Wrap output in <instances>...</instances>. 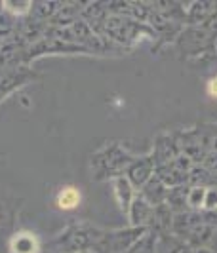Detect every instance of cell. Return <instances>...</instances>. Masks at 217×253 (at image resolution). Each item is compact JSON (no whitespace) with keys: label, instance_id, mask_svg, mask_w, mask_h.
<instances>
[{"label":"cell","instance_id":"277c9868","mask_svg":"<svg viewBox=\"0 0 217 253\" xmlns=\"http://www.w3.org/2000/svg\"><path fill=\"white\" fill-rule=\"evenodd\" d=\"M204 196H206V189H192L191 194H189V202L191 206L194 208H200V206H204Z\"/></svg>","mask_w":217,"mask_h":253},{"label":"cell","instance_id":"8992f818","mask_svg":"<svg viewBox=\"0 0 217 253\" xmlns=\"http://www.w3.org/2000/svg\"><path fill=\"white\" fill-rule=\"evenodd\" d=\"M206 91H208V95H210V97L217 99V76H214V78H210V80H208V84H206Z\"/></svg>","mask_w":217,"mask_h":253},{"label":"cell","instance_id":"5b68a950","mask_svg":"<svg viewBox=\"0 0 217 253\" xmlns=\"http://www.w3.org/2000/svg\"><path fill=\"white\" fill-rule=\"evenodd\" d=\"M217 206V190L216 189H206L204 206L202 208H216Z\"/></svg>","mask_w":217,"mask_h":253},{"label":"cell","instance_id":"6da1fadb","mask_svg":"<svg viewBox=\"0 0 217 253\" xmlns=\"http://www.w3.org/2000/svg\"><path fill=\"white\" fill-rule=\"evenodd\" d=\"M12 253H39V240L31 232H19L12 240Z\"/></svg>","mask_w":217,"mask_h":253},{"label":"cell","instance_id":"3957f363","mask_svg":"<svg viewBox=\"0 0 217 253\" xmlns=\"http://www.w3.org/2000/svg\"><path fill=\"white\" fill-rule=\"evenodd\" d=\"M115 190L116 194H118V200H122V196H124V200H126V210H128L130 206V200H131V187H130V183L126 179H116L115 181Z\"/></svg>","mask_w":217,"mask_h":253},{"label":"cell","instance_id":"7a4b0ae2","mask_svg":"<svg viewBox=\"0 0 217 253\" xmlns=\"http://www.w3.org/2000/svg\"><path fill=\"white\" fill-rule=\"evenodd\" d=\"M80 200H82L80 190L75 189V187H63L55 196V202H57L59 210H75L80 204Z\"/></svg>","mask_w":217,"mask_h":253}]
</instances>
